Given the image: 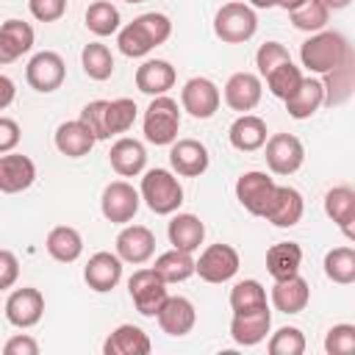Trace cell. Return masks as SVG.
Returning a JSON list of instances; mask_svg holds the SVG:
<instances>
[{
  "mask_svg": "<svg viewBox=\"0 0 355 355\" xmlns=\"http://www.w3.org/2000/svg\"><path fill=\"white\" fill-rule=\"evenodd\" d=\"M349 55H355L352 53V44L338 31H316V33H311L300 44V61H302V67L308 72H316V75H324V72L336 69Z\"/></svg>",
  "mask_w": 355,
  "mask_h": 355,
  "instance_id": "1",
  "label": "cell"
},
{
  "mask_svg": "<svg viewBox=\"0 0 355 355\" xmlns=\"http://www.w3.org/2000/svg\"><path fill=\"white\" fill-rule=\"evenodd\" d=\"M139 197L147 202V208L158 216H169L183 205V186L169 169H147L141 178Z\"/></svg>",
  "mask_w": 355,
  "mask_h": 355,
  "instance_id": "2",
  "label": "cell"
},
{
  "mask_svg": "<svg viewBox=\"0 0 355 355\" xmlns=\"http://www.w3.org/2000/svg\"><path fill=\"white\" fill-rule=\"evenodd\" d=\"M141 128H144V139L150 144H155V147L172 144L178 139V130H180V108H178V103L172 97H166V94L153 97L147 111H144Z\"/></svg>",
  "mask_w": 355,
  "mask_h": 355,
  "instance_id": "3",
  "label": "cell"
},
{
  "mask_svg": "<svg viewBox=\"0 0 355 355\" xmlns=\"http://www.w3.org/2000/svg\"><path fill=\"white\" fill-rule=\"evenodd\" d=\"M255 31H258L255 8L241 3V0L225 3L214 17V33L225 44H244V42H250L255 36Z\"/></svg>",
  "mask_w": 355,
  "mask_h": 355,
  "instance_id": "4",
  "label": "cell"
},
{
  "mask_svg": "<svg viewBox=\"0 0 355 355\" xmlns=\"http://www.w3.org/2000/svg\"><path fill=\"white\" fill-rule=\"evenodd\" d=\"M241 266V258L236 252V247L230 244H208L200 258L194 261V275H200L205 283H227L230 277H236Z\"/></svg>",
  "mask_w": 355,
  "mask_h": 355,
  "instance_id": "5",
  "label": "cell"
},
{
  "mask_svg": "<svg viewBox=\"0 0 355 355\" xmlns=\"http://www.w3.org/2000/svg\"><path fill=\"white\" fill-rule=\"evenodd\" d=\"M128 294H130L136 311H139L141 316H150V319H155L158 308H161L164 300L169 297L166 283L155 275V269H136V272L128 277Z\"/></svg>",
  "mask_w": 355,
  "mask_h": 355,
  "instance_id": "6",
  "label": "cell"
},
{
  "mask_svg": "<svg viewBox=\"0 0 355 355\" xmlns=\"http://www.w3.org/2000/svg\"><path fill=\"white\" fill-rule=\"evenodd\" d=\"M219 103H222V94L211 78H202V75L189 78L180 89V108L194 119H211L219 111Z\"/></svg>",
  "mask_w": 355,
  "mask_h": 355,
  "instance_id": "7",
  "label": "cell"
},
{
  "mask_svg": "<svg viewBox=\"0 0 355 355\" xmlns=\"http://www.w3.org/2000/svg\"><path fill=\"white\" fill-rule=\"evenodd\" d=\"M266 166L272 175H294L305 161V147L294 133H272L266 141Z\"/></svg>",
  "mask_w": 355,
  "mask_h": 355,
  "instance_id": "8",
  "label": "cell"
},
{
  "mask_svg": "<svg viewBox=\"0 0 355 355\" xmlns=\"http://www.w3.org/2000/svg\"><path fill=\"white\" fill-rule=\"evenodd\" d=\"M67 78V64L64 58L55 53V50H42L36 53L28 67H25V80L33 92H42V94H50L55 89H61Z\"/></svg>",
  "mask_w": 355,
  "mask_h": 355,
  "instance_id": "9",
  "label": "cell"
},
{
  "mask_svg": "<svg viewBox=\"0 0 355 355\" xmlns=\"http://www.w3.org/2000/svg\"><path fill=\"white\" fill-rule=\"evenodd\" d=\"M139 205H141V197H139V191L128 180H111L103 189L100 211L114 225H128L139 214Z\"/></svg>",
  "mask_w": 355,
  "mask_h": 355,
  "instance_id": "10",
  "label": "cell"
},
{
  "mask_svg": "<svg viewBox=\"0 0 355 355\" xmlns=\"http://www.w3.org/2000/svg\"><path fill=\"white\" fill-rule=\"evenodd\" d=\"M275 180L266 175V172H258V169H250L244 175H239L236 180V200L241 202L244 211H250L252 216H263L269 202H272V194H275Z\"/></svg>",
  "mask_w": 355,
  "mask_h": 355,
  "instance_id": "11",
  "label": "cell"
},
{
  "mask_svg": "<svg viewBox=\"0 0 355 355\" xmlns=\"http://www.w3.org/2000/svg\"><path fill=\"white\" fill-rule=\"evenodd\" d=\"M211 164L208 147L197 139H175L169 144V166L180 178H200Z\"/></svg>",
  "mask_w": 355,
  "mask_h": 355,
  "instance_id": "12",
  "label": "cell"
},
{
  "mask_svg": "<svg viewBox=\"0 0 355 355\" xmlns=\"http://www.w3.org/2000/svg\"><path fill=\"white\" fill-rule=\"evenodd\" d=\"M44 313V297L39 288H31V286H22V288H14L6 300V319L14 324V327H33L39 324Z\"/></svg>",
  "mask_w": 355,
  "mask_h": 355,
  "instance_id": "13",
  "label": "cell"
},
{
  "mask_svg": "<svg viewBox=\"0 0 355 355\" xmlns=\"http://www.w3.org/2000/svg\"><path fill=\"white\" fill-rule=\"evenodd\" d=\"M155 252V236L147 225H125L116 236V255L122 263H147Z\"/></svg>",
  "mask_w": 355,
  "mask_h": 355,
  "instance_id": "14",
  "label": "cell"
},
{
  "mask_svg": "<svg viewBox=\"0 0 355 355\" xmlns=\"http://www.w3.org/2000/svg\"><path fill=\"white\" fill-rule=\"evenodd\" d=\"M83 280L92 291L105 294L122 280V258L116 252H94L83 266Z\"/></svg>",
  "mask_w": 355,
  "mask_h": 355,
  "instance_id": "15",
  "label": "cell"
},
{
  "mask_svg": "<svg viewBox=\"0 0 355 355\" xmlns=\"http://www.w3.org/2000/svg\"><path fill=\"white\" fill-rule=\"evenodd\" d=\"M36 180V164L22 153H3L0 155V191L3 194H19L31 189Z\"/></svg>",
  "mask_w": 355,
  "mask_h": 355,
  "instance_id": "16",
  "label": "cell"
},
{
  "mask_svg": "<svg viewBox=\"0 0 355 355\" xmlns=\"http://www.w3.org/2000/svg\"><path fill=\"white\" fill-rule=\"evenodd\" d=\"M261 94H263V83L255 72H233L225 83V103L239 114L252 111L261 103Z\"/></svg>",
  "mask_w": 355,
  "mask_h": 355,
  "instance_id": "17",
  "label": "cell"
},
{
  "mask_svg": "<svg viewBox=\"0 0 355 355\" xmlns=\"http://www.w3.org/2000/svg\"><path fill=\"white\" fill-rule=\"evenodd\" d=\"M302 211H305V200L294 186H275V194L263 219L272 222L275 227H294L302 219Z\"/></svg>",
  "mask_w": 355,
  "mask_h": 355,
  "instance_id": "18",
  "label": "cell"
},
{
  "mask_svg": "<svg viewBox=\"0 0 355 355\" xmlns=\"http://www.w3.org/2000/svg\"><path fill=\"white\" fill-rule=\"evenodd\" d=\"M272 330V313L269 305L266 308H255L247 313H233L230 319V338L241 347H255L266 338V333Z\"/></svg>",
  "mask_w": 355,
  "mask_h": 355,
  "instance_id": "19",
  "label": "cell"
},
{
  "mask_svg": "<svg viewBox=\"0 0 355 355\" xmlns=\"http://www.w3.org/2000/svg\"><path fill=\"white\" fill-rule=\"evenodd\" d=\"M155 319H158V327L166 336L180 338V336L191 333V327L197 322V311H194L191 300H186V297H166L164 305L158 308Z\"/></svg>",
  "mask_w": 355,
  "mask_h": 355,
  "instance_id": "20",
  "label": "cell"
},
{
  "mask_svg": "<svg viewBox=\"0 0 355 355\" xmlns=\"http://www.w3.org/2000/svg\"><path fill=\"white\" fill-rule=\"evenodd\" d=\"M178 80V72L169 61L164 58H147L139 69H136V89L147 97H158L166 94Z\"/></svg>",
  "mask_w": 355,
  "mask_h": 355,
  "instance_id": "21",
  "label": "cell"
},
{
  "mask_svg": "<svg viewBox=\"0 0 355 355\" xmlns=\"http://www.w3.org/2000/svg\"><path fill=\"white\" fill-rule=\"evenodd\" d=\"M108 161H111V169H114L116 175H122V178H136V175H141L144 166H147V150H144V144H141L139 139L122 136V139H116V141L111 144Z\"/></svg>",
  "mask_w": 355,
  "mask_h": 355,
  "instance_id": "22",
  "label": "cell"
},
{
  "mask_svg": "<svg viewBox=\"0 0 355 355\" xmlns=\"http://www.w3.org/2000/svg\"><path fill=\"white\" fill-rule=\"evenodd\" d=\"M33 39H36V33H33L31 22L6 19L0 25V64H14L25 53H31Z\"/></svg>",
  "mask_w": 355,
  "mask_h": 355,
  "instance_id": "23",
  "label": "cell"
},
{
  "mask_svg": "<svg viewBox=\"0 0 355 355\" xmlns=\"http://www.w3.org/2000/svg\"><path fill=\"white\" fill-rule=\"evenodd\" d=\"M324 105V89L322 80L316 78H305L300 80V86L286 97V111L291 119H311L319 108Z\"/></svg>",
  "mask_w": 355,
  "mask_h": 355,
  "instance_id": "24",
  "label": "cell"
},
{
  "mask_svg": "<svg viewBox=\"0 0 355 355\" xmlns=\"http://www.w3.org/2000/svg\"><path fill=\"white\" fill-rule=\"evenodd\" d=\"M324 214L347 239H355V191L349 186H333L324 194Z\"/></svg>",
  "mask_w": 355,
  "mask_h": 355,
  "instance_id": "25",
  "label": "cell"
},
{
  "mask_svg": "<svg viewBox=\"0 0 355 355\" xmlns=\"http://www.w3.org/2000/svg\"><path fill=\"white\" fill-rule=\"evenodd\" d=\"M166 236H169V244L175 250L197 252L200 244L205 241V225L194 214H175L166 225Z\"/></svg>",
  "mask_w": 355,
  "mask_h": 355,
  "instance_id": "26",
  "label": "cell"
},
{
  "mask_svg": "<svg viewBox=\"0 0 355 355\" xmlns=\"http://www.w3.org/2000/svg\"><path fill=\"white\" fill-rule=\"evenodd\" d=\"M53 141H55V150L61 155H67V158H83V155L92 153V147H94L97 139L89 133V128L80 119H72V122H61L55 128V139Z\"/></svg>",
  "mask_w": 355,
  "mask_h": 355,
  "instance_id": "27",
  "label": "cell"
},
{
  "mask_svg": "<svg viewBox=\"0 0 355 355\" xmlns=\"http://www.w3.org/2000/svg\"><path fill=\"white\" fill-rule=\"evenodd\" d=\"M308 300H311V288H308V280L300 275L275 280V286H272V305L280 313H300V311H305Z\"/></svg>",
  "mask_w": 355,
  "mask_h": 355,
  "instance_id": "28",
  "label": "cell"
},
{
  "mask_svg": "<svg viewBox=\"0 0 355 355\" xmlns=\"http://www.w3.org/2000/svg\"><path fill=\"white\" fill-rule=\"evenodd\" d=\"M153 349L150 336L136 324H119L108 333L103 352L105 355H147Z\"/></svg>",
  "mask_w": 355,
  "mask_h": 355,
  "instance_id": "29",
  "label": "cell"
},
{
  "mask_svg": "<svg viewBox=\"0 0 355 355\" xmlns=\"http://www.w3.org/2000/svg\"><path fill=\"white\" fill-rule=\"evenodd\" d=\"M266 133H269V130H266V122H263L261 116H255V114H241V116L230 125L227 139H230V144H233L239 153H255V150H261L263 141L269 139Z\"/></svg>",
  "mask_w": 355,
  "mask_h": 355,
  "instance_id": "30",
  "label": "cell"
},
{
  "mask_svg": "<svg viewBox=\"0 0 355 355\" xmlns=\"http://www.w3.org/2000/svg\"><path fill=\"white\" fill-rule=\"evenodd\" d=\"M322 89H324V105H341L352 97V89H355V55H349L344 64H338L336 69L324 72V80H322Z\"/></svg>",
  "mask_w": 355,
  "mask_h": 355,
  "instance_id": "31",
  "label": "cell"
},
{
  "mask_svg": "<svg viewBox=\"0 0 355 355\" xmlns=\"http://www.w3.org/2000/svg\"><path fill=\"white\" fill-rule=\"evenodd\" d=\"M302 266V247L297 241H277L266 250V272L272 280H286L291 275H300Z\"/></svg>",
  "mask_w": 355,
  "mask_h": 355,
  "instance_id": "32",
  "label": "cell"
},
{
  "mask_svg": "<svg viewBox=\"0 0 355 355\" xmlns=\"http://www.w3.org/2000/svg\"><path fill=\"white\" fill-rule=\"evenodd\" d=\"M44 247H47L50 258H55L58 263H72V261H78L80 252H83V239H80V233H78L75 227L58 225V227H53V230L47 233Z\"/></svg>",
  "mask_w": 355,
  "mask_h": 355,
  "instance_id": "33",
  "label": "cell"
},
{
  "mask_svg": "<svg viewBox=\"0 0 355 355\" xmlns=\"http://www.w3.org/2000/svg\"><path fill=\"white\" fill-rule=\"evenodd\" d=\"M155 275L164 280V283H183L194 275V258L191 252H183V250H166L155 258Z\"/></svg>",
  "mask_w": 355,
  "mask_h": 355,
  "instance_id": "34",
  "label": "cell"
},
{
  "mask_svg": "<svg viewBox=\"0 0 355 355\" xmlns=\"http://www.w3.org/2000/svg\"><path fill=\"white\" fill-rule=\"evenodd\" d=\"M322 266H324L327 280H333L338 286L355 283V250L352 247H333V250H327Z\"/></svg>",
  "mask_w": 355,
  "mask_h": 355,
  "instance_id": "35",
  "label": "cell"
},
{
  "mask_svg": "<svg viewBox=\"0 0 355 355\" xmlns=\"http://www.w3.org/2000/svg\"><path fill=\"white\" fill-rule=\"evenodd\" d=\"M288 19L297 31L316 33V31H324V25L330 22V8L322 0H305L302 6L288 11Z\"/></svg>",
  "mask_w": 355,
  "mask_h": 355,
  "instance_id": "36",
  "label": "cell"
},
{
  "mask_svg": "<svg viewBox=\"0 0 355 355\" xmlns=\"http://www.w3.org/2000/svg\"><path fill=\"white\" fill-rule=\"evenodd\" d=\"M80 64H83V72L92 78V80H108L114 75V55L105 44L100 42H89L80 53Z\"/></svg>",
  "mask_w": 355,
  "mask_h": 355,
  "instance_id": "37",
  "label": "cell"
},
{
  "mask_svg": "<svg viewBox=\"0 0 355 355\" xmlns=\"http://www.w3.org/2000/svg\"><path fill=\"white\" fill-rule=\"evenodd\" d=\"M136 103L130 97H116V100H108L105 103V130H108V139L111 136H119V133H128L136 122Z\"/></svg>",
  "mask_w": 355,
  "mask_h": 355,
  "instance_id": "38",
  "label": "cell"
},
{
  "mask_svg": "<svg viewBox=\"0 0 355 355\" xmlns=\"http://www.w3.org/2000/svg\"><path fill=\"white\" fill-rule=\"evenodd\" d=\"M86 28L94 33V36H111L119 31V11L114 3L108 0H94L89 8H86Z\"/></svg>",
  "mask_w": 355,
  "mask_h": 355,
  "instance_id": "39",
  "label": "cell"
},
{
  "mask_svg": "<svg viewBox=\"0 0 355 355\" xmlns=\"http://www.w3.org/2000/svg\"><path fill=\"white\" fill-rule=\"evenodd\" d=\"M230 308L233 313H247L255 308H266V288L258 280H239L230 288Z\"/></svg>",
  "mask_w": 355,
  "mask_h": 355,
  "instance_id": "40",
  "label": "cell"
},
{
  "mask_svg": "<svg viewBox=\"0 0 355 355\" xmlns=\"http://www.w3.org/2000/svg\"><path fill=\"white\" fill-rule=\"evenodd\" d=\"M300 80H302V72H300V67H297L294 61H283L280 67H275V69L266 75L269 92H272L275 97H280V100H286V97L300 86Z\"/></svg>",
  "mask_w": 355,
  "mask_h": 355,
  "instance_id": "41",
  "label": "cell"
},
{
  "mask_svg": "<svg viewBox=\"0 0 355 355\" xmlns=\"http://www.w3.org/2000/svg\"><path fill=\"white\" fill-rule=\"evenodd\" d=\"M116 44H119L122 55H128V58H144V55L153 50V42L147 39V33L141 31V25H139L136 19L128 22L125 28H119Z\"/></svg>",
  "mask_w": 355,
  "mask_h": 355,
  "instance_id": "42",
  "label": "cell"
},
{
  "mask_svg": "<svg viewBox=\"0 0 355 355\" xmlns=\"http://www.w3.org/2000/svg\"><path fill=\"white\" fill-rule=\"evenodd\" d=\"M269 355H302L305 352V336L300 327H280L269 336V344H266Z\"/></svg>",
  "mask_w": 355,
  "mask_h": 355,
  "instance_id": "43",
  "label": "cell"
},
{
  "mask_svg": "<svg viewBox=\"0 0 355 355\" xmlns=\"http://www.w3.org/2000/svg\"><path fill=\"white\" fill-rule=\"evenodd\" d=\"M136 22L141 25V31L147 33V39L153 42V47L164 44L169 36H172V19L161 11H147L141 17H136Z\"/></svg>",
  "mask_w": 355,
  "mask_h": 355,
  "instance_id": "44",
  "label": "cell"
},
{
  "mask_svg": "<svg viewBox=\"0 0 355 355\" xmlns=\"http://www.w3.org/2000/svg\"><path fill=\"white\" fill-rule=\"evenodd\" d=\"M324 352L327 355H349L355 352V324H333L324 336Z\"/></svg>",
  "mask_w": 355,
  "mask_h": 355,
  "instance_id": "45",
  "label": "cell"
},
{
  "mask_svg": "<svg viewBox=\"0 0 355 355\" xmlns=\"http://www.w3.org/2000/svg\"><path fill=\"white\" fill-rule=\"evenodd\" d=\"M283 61H291L288 50L280 42H263L255 53V67H258V78H266L275 67H280Z\"/></svg>",
  "mask_w": 355,
  "mask_h": 355,
  "instance_id": "46",
  "label": "cell"
},
{
  "mask_svg": "<svg viewBox=\"0 0 355 355\" xmlns=\"http://www.w3.org/2000/svg\"><path fill=\"white\" fill-rule=\"evenodd\" d=\"M105 103L108 100H92V103H86L80 108V116H78L97 141L108 139V130H105Z\"/></svg>",
  "mask_w": 355,
  "mask_h": 355,
  "instance_id": "47",
  "label": "cell"
},
{
  "mask_svg": "<svg viewBox=\"0 0 355 355\" xmlns=\"http://www.w3.org/2000/svg\"><path fill=\"white\" fill-rule=\"evenodd\" d=\"M28 8L33 19L39 22H55L67 14V0H28Z\"/></svg>",
  "mask_w": 355,
  "mask_h": 355,
  "instance_id": "48",
  "label": "cell"
},
{
  "mask_svg": "<svg viewBox=\"0 0 355 355\" xmlns=\"http://www.w3.org/2000/svg\"><path fill=\"white\" fill-rule=\"evenodd\" d=\"M19 277V261L11 250H0V291L11 288Z\"/></svg>",
  "mask_w": 355,
  "mask_h": 355,
  "instance_id": "49",
  "label": "cell"
},
{
  "mask_svg": "<svg viewBox=\"0 0 355 355\" xmlns=\"http://www.w3.org/2000/svg\"><path fill=\"white\" fill-rule=\"evenodd\" d=\"M3 352L6 355H39V341L31 338L28 333H19L3 344Z\"/></svg>",
  "mask_w": 355,
  "mask_h": 355,
  "instance_id": "50",
  "label": "cell"
},
{
  "mask_svg": "<svg viewBox=\"0 0 355 355\" xmlns=\"http://www.w3.org/2000/svg\"><path fill=\"white\" fill-rule=\"evenodd\" d=\"M19 125L11 119V116H0V155L3 153H11L17 144H19Z\"/></svg>",
  "mask_w": 355,
  "mask_h": 355,
  "instance_id": "51",
  "label": "cell"
},
{
  "mask_svg": "<svg viewBox=\"0 0 355 355\" xmlns=\"http://www.w3.org/2000/svg\"><path fill=\"white\" fill-rule=\"evenodd\" d=\"M14 97H17V86H14V80H11L8 75L0 72V111H6V108L14 103Z\"/></svg>",
  "mask_w": 355,
  "mask_h": 355,
  "instance_id": "52",
  "label": "cell"
},
{
  "mask_svg": "<svg viewBox=\"0 0 355 355\" xmlns=\"http://www.w3.org/2000/svg\"><path fill=\"white\" fill-rule=\"evenodd\" d=\"M305 0H275V8H283V11H291L297 6H302Z\"/></svg>",
  "mask_w": 355,
  "mask_h": 355,
  "instance_id": "53",
  "label": "cell"
},
{
  "mask_svg": "<svg viewBox=\"0 0 355 355\" xmlns=\"http://www.w3.org/2000/svg\"><path fill=\"white\" fill-rule=\"evenodd\" d=\"M322 3H324L330 11H338V8H347L352 0H322Z\"/></svg>",
  "mask_w": 355,
  "mask_h": 355,
  "instance_id": "54",
  "label": "cell"
},
{
  "mask_svg": "<svg viewBox=\"0 0 355 355\" xmlns=\"http://www.w3.org/2000/svg\"><path fill=\"white\" fill-rule=\"evenodd\" d=\"M247 6H252V8H275V0H247Z\"/></svg>",
  "mask_w": 355,
  "mask_h": 355,
  "instance_id": "55",
  "label": "cell"
},
{
  "mask_svg": "<svg viewBox=\"0 0 355 355\" xmlns=\"http://www.w3.org/2000/svg\"><path fill=\"white\" fill-rule=\"evenodd\" d=\"M125 3H144V0H125Z\"/></svg>",
  "mask_w": 355,
  "mask_h": 355,
  "instance_id": "56",
  "label": "cell"
}]
</instances>
